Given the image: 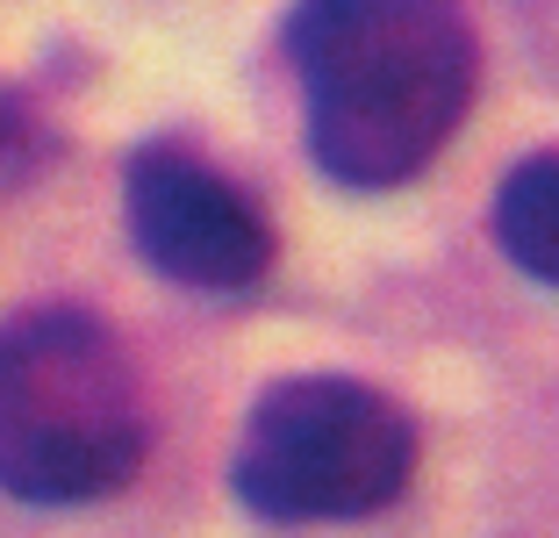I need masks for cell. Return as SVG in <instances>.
<instances>
[{
    "mask_svg": "<svg viewBox=\"0 0 559 538\" xmlns=\"http://www.w3.org/2000/svg\"><path fill=\"white\" fill-rule=\"evenodd\" d=\"M280 58L301 86V130L323 179L388 195L460 137L480 94L466 0H295Z\"/></svg>",
    "mask_w": 559,
    "mask_h": 538,
    "instance_id": "obj_1",
    "label": "cell"
},
{
    "mask_svg": "<svg viewBox=\"0 0 559 538\" xmlns=\"http://www.w3.org/2000/svg\"><path fill=\"white\" fill-rule=\"evenodd\" d=\"M151 395L130 344L80 302L0 316V495L29 510L108 503L144 473Z\"/></svg>",
    "mask_w": 559,
    "mask_h": 538,
    "instance_id": "obj_2",
    "label": "cell"
},
{
    "mask_svg": "<svg viewBox=\"0 0 559 538\" xmlns=\"http://www.w3.org/2000/svg\"><path fill=\"white\" fill-rule=\"evenodd\" d=\"M416 417L359 374H280L230 453V495L265 524L380 517L416 473Z\"/></svg>",
    "mask_w": 559,
    "mask_h": 538,
    "instance_id": "obj_3",
    "label": "cell"
},
{
    "mask_svg": "<svg viewBox=\"0 0 559 538\" xmlns=\"http://www.w3.org/2000/svg\"><path fill=\"white\" fill-rule=\"evenodd\" d=\"M122 215L151 273L194 294H245L273 273V223L265 209L215 173L187 144H136L122 165Z\"/></svg>",
    "mask_w": 559,
    "mask_h": 538,
    "instance_id": "obj_4",
    "label": "cell"
},
{
    "mask_svg": "<svg viewBox=\"0 0 559 538\" xmlns=\"http://www.w3.org/2000/svg\"><path fill=\"white\" fill-rule=\"evenodd\" d=\"M495 252L538 288H559V151H531L524 165L502 173L488 209Z\"/></svg>",
    "mask_w": 559,
    "mask_h": 538,
    "instance_id": "obj_5",
    "label": "cell"
}]
</instances>
